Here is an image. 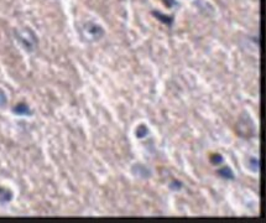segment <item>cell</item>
I'll use <instances>...</instances> for the list:
<instances>
[{"mask_svg": "<svg viewBox=\"0 0 266 223\" xmlns=\"http://www.w3.org/2000/svg\"><path fill=\"white\" fill-rule=\"evenodd\" d=\"M14 37L17 44L28 53L35 52L39 46V37L31 28H21L14 31Z\"/></svg>", "mask_w": 266, "mask_h": 223, "instance_id": "1", "label": "cell"}, {"mask_svg": "<svg viewBox=\"0 0 266 223\" xmlns=\"http://www.w3.org/2000/svg\"><path fill=\"white\" fill-rule=\"evenodd\" d=\"M80 36L87 42H97L106 36V30L95 21H86L80 28Z\"/></svg>", "mask_w": 266, "mask_h": 223, "instance_id": "2", "label": "cell"}, {"mask_svg": "<svg viewBox=\"0 0 266 223\" xmlns=\"http://www.w3.org/2000/svg\"><path fill=\"white\" fill-rule=\"evenodd\" d=\"M236 133H238L239 137L245 139L255 137V123H254V120H252L251 117H250V114L248 113V112H243V113L240 114V117H239L238 123H236Z\"/></svg>", "mask_w": 266, "mask_h": 223, "instance_id": "3", "label": "cell"}, {"mask_svg": "<svg viewBox=\"0 0 266 223\" xmlns=\"http://www.w3.org/2000/svg\"><path fill=\"white\" fill-rule=\"evenodd\" d=\"M131 173L136 179H141V180H147L153 176V171L147 165L142 163H136L131 166Z\"/></svg>", "mask_w": 266, "mask_h": 223, "instance_id": "4", "label": "cell"}, {"mask_svg": "<svg viewBox=\"0 0 266 223\" xmlns=\"http://www.w3.org/2000/svg\"><path fill=\"white\" fill-rule=\"evenodd\" d=\"M11 110H13V113H14L15 116H19V117L32 116V110H31L30 105L25 102L17 103V104H15L14 107H13V109Z\"/></svg>", "mask_w": 266, "mask_h": 223, "instance_id": "5", "label": "cell"}, {"mask_svg": "<svg viewBox=\"0 0 266 223\" xmlns=\"http://www.w3.org/2000/svg\"><path fill=\"white\" fill-rule=\"evenodd\" d=\"M151 14H153V17H155L158 21L167 25L169 28H172V25H173V22H175V17H173V15H166L164 14V13H161V11H157V10H153L151 11Z\"/></svg>", "mask_w": 266, "mask_h": 223, "instance_id": "6", "label": "cell"}, {"mask_svg": "<svg viewBox=\"0 0 266 223\" xmlns=\"http://www.w3.org/2000/svg\"><path fill=\"white\" fill-rule=\"evenodd\" d=\"M14 198V192L13 190L6 186H0V205L10 204Z\"/></svg>", "mask_w": 266, "mask_h": 223, "instance_id": "7", "label": "cell"}, {"mask_svg": "<svg viewBox=\"0 0 266 223\" xmlns=\"http://www.w3.org/2000/svg\"><path fill=\"white\" fill-rule=\"evenodd\" d=\"M217 175L224 180H229V181H233V180L235 179V173H234L233 169L228 165L218 169V170H217Z\"/></svg>", "mask_w": 266, "mask_h": 223, "instance_id": "8", "label": "cell"}, {"mask_svg": "<svg viewBox=\"0 0 266 223\" xmlns=\"http://www.w3.org/2000/svg\"><path fill=\"white\" fill-rule=\"evenodd\" d=\"M194 5L197 6L198 10H200L202 14L208 15V17H211V15L214 14L213 11L208 10V8H213V6L208 3V1H205V0H196V1H194Z\"/></svg>", "mask_w": 266, "mask_h": 223, "instance_id": "9", "label": "cell"}, {"mask_svg": "<svg viewBox=\"0 0 266 223\" xmlns=\"http://www.w3.org/2000/svg\"><path fill=\"white\" fill-rule=\"evenodd\" d=\"M247 168L249 169L251 172L258 173L260 170V160L256 156H250L247 161Z\"/></svg>", "mask_w": 266, "mask_h": 223, "instance_id": "10", "label": "cell"}, {"mask_svg": "<svg viewBox=\"0 0 266 223\" xmlns=\"http://www.w3.org/2000/svg\"><path fill=\"white\" fill-rule=\"evenodd\" d=\"M149 134H150V130H149V127H147V125H145V124H140V125H138V128H136V130H135L136 138L145 139Z\"/></svg>", "mask_w": 266, "mask_h": 223, "instance_id": "11", "label": "cell"}, {"mask_svg": "<svg viewBox=\"0 0 266 223\" xmlns=\"http://www.w3.org/2000/svg\"><path fill=\"white\" fill-rule=\"evenodd\" d=\"M209 163L213 166H220L224 163V156L222 154H218V153H214L209 156Z\"/></svg>", "mask_w": 266, "mask_h": 223, "instance_id": "12", "label": "cell"}, {"mask_svg": "<svg viewBox=\"0 0 266 223\" xmlns=\"http://www.w3.org/2000/svg\"><path fill=\"white\" fill-rule=\"evenodd\" d=\"M8 94L4 91L3 88H0V109H4V108L8 107Z\"/></svg>", "mask_w": 266, "mask_h": 223, "instance_id": "13", "label": "cell"}, {"mask_svg": "<svg viewBox=\"0 0 266 223\" xmlns=\"http://www.w3.org/2000/svg\"><path fill=\"white\" fill-rule=\"evenodd\" d=\"M183 188V184L178 180H172L171 182L169 184V189L172 191H181Z\"/></svg>", "mask_w": 266, "mask_h": 223, "instance_id": "14", "label": "cell"}, {"mask_svg": "<svg viewBox=\"0 0 266 223\" xmlns=\"http://www.w3.org/2000/svg\"><path fill=\"white\" fill-rule=\"evenodd\" d=\"M162 3H164L165 6L169 9H173L176 8V6H178L177 0H162Z\"/></svg>", "mask_w": 266, "mask_h": 223, "instance_id": "15", "label": "cell"}]
</instances>
